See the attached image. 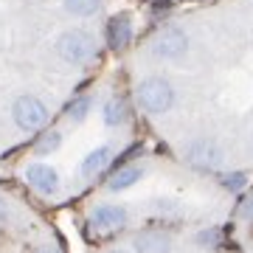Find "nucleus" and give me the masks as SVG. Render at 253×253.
Segmentation results:
<instances>
[{"instance_id":"obj_1","label":"nucleus","mask_w":253,"mask_h":253,"mask_svg":"<svg viewBox=\"0 0 253 253\" xmlns=\"http://www.w3.org/2000/svg\"><path fill=\"white\" fill-rule=\"evenodd\" d=\"M135 101L146 116H163L174 107V87L163 76H144L135 87Z\"/></svg>"},{"instance_id":"obj_2","label":"nucleus","mask_w":253,"mask_h":253,"mask_svg":"<svg viewBox=\"0 0 253 253\" xmlns=\"http://www.w3.org/2000/svg\"><path fill=\"white\" fill-rule=\"evenodd\" d=\"M183 161L189 163L191 169L197 172H217L222 161H225V152L222 146L208 135H197L183 144Z\"/></svg>"},{"instance_id":"obj_3","label":"nucleus","mask_w":253,"mask_h":253,"mask_svg":"<svg viewBox=\"0 0 253 253\" xmlns=\"http://www.w3.org/2000/svg\"><path fill=\"white\" fill-rule=\"evenodd\" d=\"M56 54L68 65H87L96 56V40L84 28H68L56 40Z\"/></svg>"},{"instance_id":"obj_4","label":"nucleus","mask_w":253,"mask_h":253,"mask_svg":"<svg viewBox=\"0 0 253 253\" xmlns=\"http://www.w3.org/2000/svg\"><path fill=\"white\" fill-rule=\"evenodd\" d=\"M11 118H14V124H17L23 132H40V129L48 124L51 113H48L45 101L40 99V96L23 93V96H17L14 104H11Z\"/></svg>"},{"instance_id":"obj_5","label":"nucleus","mask_w":253,"mask_h":253,"mask_svg":"<svg viewBox=\"0 0 253 253\" xmlns=\"http://www.w3.org/2000/svg\"><path fill=\"white\" fill-rule=\"evenodd\" d=\"M149 51L161 62H177L189 54V34L180 26H166L155 34V40L149 42Z\"/></svg>"},{"instance_id":"obj_6","label":"nucleus","mask_w":253,"mask_h":253,"mask_svg":"<svg viewBox=\"0 0 253 253\" xmlns=\"http://www.w3.org/2000/svg\"><path fill=\"white\" fill-rule=\"evenodd\" d=\"M126 214L124 206H118V203H99V206L90 211V225L93 231H99V234H113V231H121L126 225Z\"/></svg>"},{"instance_id":"obj_7","label":"nucleus","mask_w":253,"mask_h":253,"mask_svg":"<svg viewBox=\"0 0 253 253\" xmlns=\"http://www.w3.org/2000/svg\"><path fill=\"white\" fill-rule=\"evenodd\" d=\"M26 183L37 191V194H42V197H54L56 191H59V172H56L54 166L42 163V161L28 163L26 166Z\"/></svg>"},{"instance_id":"obj_8","label":"nucleus","mask_w":253,"mask_h":253,"mask_svg":"<svg viewBox=\"0 0 253 253\" xmlns=\"http://www.w3.org/2000/svg\"><path fill=\"white\" fill-rule=\"evenodd\" d=\"M132 34H135V28H132V14L129 11H118L113 17L107 20V26H104V40H107V45L113 51H121L132 42Z\"/></svg>"},{"instance_id":"obj_9","label":"nucleus","mask_w":253,"mask_h":253,"mask_svg":"<svg viewBox=\"0 0 253 253\" xmlns=\"http://www.w3.org/2000/svg\"><path fill=\"white\" fill-rule=\"evenodd\" d=\"M135 253H172V239L163 231H141L132 239Z\"/></svg>"},{"instance_id":"obj_10","label":"nucleus","mask_w":253,"mask_h":253,"mask_svg":"<svg viewBox=\"0 0 253 253\" xmlns=\"http://www.w3.org/2000/svg\"><path fill=\"white\" fill-rule=\"evenodd\" d=\"M110 158H113V149H110V146H96V149H90L79 163V174L84 180H93L96 174H101L107 169Z\"/></svg>"},{"instance_id":"obj_11","label":"nucleus","mask_w":253,"mask_h":253,"mask_svg":"<svg viewBox=\"0 0 253 253\" xmlns=\"http://www.w3.org/2000/svg\"><path fill=\"white\" fill-rule=\"evenodd\" d=\"M141 177H144V166L126 163V166H118L116 172L110 174L107 189H110V191H126V189H132V186H135Z\"/></svg>"},{"instance_id":"obj_12","label":"nucleus","mask_w":253,"mask_h":253,"mask_svg":"<svg viewBox=\"0 0 253 253\" xmlns=\"http://www.w3.org/2000/svg\"><path fill=\"white\" fill-rule=\"evenodd\" d=\"M101 118H104V124L107 126H124L126 118H129V107H126V99L124 96H110L104 101V107H101Z\"/></svg>"},{"instance_id":"obj_13","label":"nucleus","mask_w":253,"mask_h":253,"mask_svg":"<svg viewBox=\"0 0 253 253\" xmlns=\"http://www.w3.org/2000/svg\"><path fill=\"white\" fill-rule=\"evenodd\" d=\"M59 146H62V132H59V129H48V132H42V135H37L34 152L40 155V158H45V155L56 152Z\"/></svg>"},{"instance_id":"obj_14","label":"nucleus","mask_w":253,"mask_h":253,"mask_svg":"<svg viewBox=\"0 0 253 253\" xmlns=\"http://www.w3.org/2000/svg\"><path fill=\"white\" fill-rule=\"evenodd\" d=\"M62 6L73 17H93L101 9V0H62Z\"/></svg>"},{"instance_id":"obj_15","label":"nucleus","mask_w":253,"mask_h":253,"mask_svg":"<svg viewBox=\"0 0 253 253\" xmlns=\"http://www.w3.org/2000/svg\"><path fill=\"white\" fill-rule=\"evenodd\" d=\"M90 107H93L90 96H76V99L65 107V113H68V118H71L73 124H82V121L87 118V113H90Z\"/></svg>"},{"instance_id":"obj_16","label":"nucleus","mask_w":253,"mask_h":253,"mask_svg":"<svg viewBox=\"0 0 253 253\" xmlns=\"http://www.w3.org/2000/svg\"><path fill=\"white\" fill-rule=\"evenodd\" d=\"M219 183H222V189H228L231 194H239V191L248 186V174L245 172H228L219 177Z\"/></svg>"},{"instance_id":"obj_17","label":"nucleus","mask_w":253,"mask_h":253,"mask_svg":"<svg viewBox=\"0 0 253 253\" xmlns=\"http://www.w3.org/2000/svg\"><path fill=\"white\" fill-rule=\"evenodd\" d=\"M152 208L161 214V217H177V214H180V206L172 203V200H155Z\"/></svg>"},{"instance_id":"obj_18","label":"nucleus","mask_w":253,"mask_h":253,"mask_svg":"<svg viewBox=\"0 0 253 253\" xmlns=\"http://www.w3.org/2000/svg\"><path fill=\"white\" fill-rule=\"evenodd\" d=\"M11 217H14V211H11V203H9L6 197H3V194H0V228L9 225Z\"/></svg>"},{"instance_id":"obj_19","label":"nucleus","mask_w":253,"mask_h":253,"mask_svg":"<svg viewBox=\"0 0 253 253\" xmlns=\"http://www.w3.org/2000/svg\"><path fill=\"white\" fill-rule=\"evenodd\" d=\"M242 219H253V194H248V197L239 203V211H236Z\"/></svg>"},{"instance_id":"obj_20","label":"nucleus","mask_w":253,"mask_h":253,"mask_svg":"<svg viewBox=\"0 0 253 253\" xmlns=\"http://www.w3.org/2000/svg\"><path fill=\"white\" fill-rule=\"evenodd\" d=\"M31 253H65V251L56 242H40V245L31 248Z\"/></svg>"},{"instance_id":"obj_21","label":"nucleus","mask_w":253,"mask_h":253,"mask_svg":"<svg viewBox=\"0 0 253 253\" xmlns=\"http://www.w3.org/2000/svg\"><path fill=\"white\" fill-rule=\"evenodd\" d=\"M104 253H126V251H104Z\"/></svg>"},{"instance_id":"obj_22","label":"nucleus","mask_w":253,"mask_h":253,"mask_svg":"<svg viewBox=\"0 0 253 253\" xmlns=\"http://www.w3.org/2000/svg\"><path fill=\"white\" fill-rule=\"evenodd\" d=\"M251 146H253V141H251Z\"/></svg>"}]
</instances>
